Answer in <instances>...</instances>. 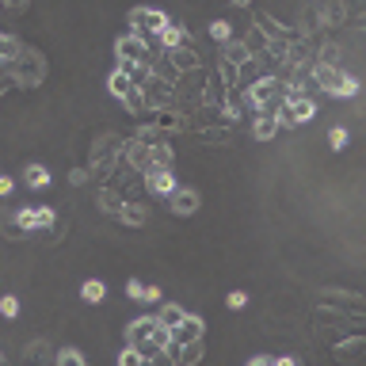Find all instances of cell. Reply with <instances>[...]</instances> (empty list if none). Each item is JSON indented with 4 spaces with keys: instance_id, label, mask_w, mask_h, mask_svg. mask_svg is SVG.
Listing matches in <instances>:
<instances>
[{
    "instance_id": "obj_3",
    "label": "cell",
    "mask_w": 366,
    "mask_h": 366,
    "mask_svg": "<svg viewBox=\"0 0 366 366\" xmlns=\"http://www.w3.org/2000/svg\"><path fill=\"white\" fill-rule=\"evenodd\" d=\"M168 23H172V19H168L160 8H134V12H130V35H137V38L149 42V35L157 38Z\"/></svg>"
},
{
    "instance_id": "obj_1",
    "label": "cell",
    "mask_w": 366,
    "mask_h": 366,
    "mask_svg": "<svg viewBox=\"0 0 366 366\" xmlns=\"http://www.w3.org/2000/svg\"><path fill=\"white\" fill-rule=\"evenodd\" d=\"M126 336H130V347L141 358H157L160 351H168V343H172L168 328H160L157 317H137L134 324L126 328Z\"/></svg>"
},
{
    "instance_id": "obj_7",
    "label": "cell",
    "mask_w": 366,
    "mask_h": 366,
    "mask_svg": "<svg viewBox=\"0 0 366 366\" xmlns=\"http://www.w3.org/2000/svg\"><path fill=\"white\" fill-rule=\"evenodd\" d=\"M313 80H317L320 88L332 96V88L340 84V65H336V61H317V69H313Z\"/></svg>"
},
{
    "instance_id": "obj_32",
    "label": "cell",
    "mask_w": 366,
    "mask_h": 366,
    "mask_svg": "<svg viewBox=\"0 0 366 366\" xmlns=\"http://www.w3.org/2000/svg\"><path fill=\"white\" fill-rule=\"evenodd\" d=\"M4 4H8V8H23V0H4Z\"/></svg>"
},
{
    "instance_id": "obj_18",
    "label": "cell",
    "mask_w": 366,
    "mask_h": 366,
    "mask_svg": "<svg viewBox=\"0 0 366 366\" xmlns=\"http://www.w3.org/2000/svg\"><path fill=\"white\" fill-rule=\"evenodd\" d=\"M119 218L126 221V225H145V210L137 202H122L119 206Z\"/></svg>"
},
{
    "instance_id": "obj_4",
    "label": "cell",
    "mask_w": 366,
    "mask_h": 366,
    "mask_svg": "<svg viewBox=\"0 0 366 366\" xmlns=\"http://www.w3.org/2000/svg\"><path fill=\"white\" fill-rule=\"evenodd\" d=\"M53 218H58V210H53V206H23V210L12 214L15 229H23V233H31V229H50Z\"/></svg>"
},
{
    "instance_id": "obj_23",
    "label": "cell",
    "mask_w": 366,
    "mask_h": 366,
    "mask_svg": "<svg viewBox=\"0 0 366 366\" xmlns=\"http://www.w3.org/2000/svg\"><path fill=\"white\" fill-rule=\"evenodd\" d=\"M119 366H145V358L137 355L134 347H122V351H119Z\"/></svg>"
},
{
    "instance_id": "obj_26",
    "label": "cell",
    "mask_w": 366,
    "mask_h": 366,
    "mask_svg": "<svg viewBox=\"0 0 366 366\" xmlns=\"http://www.w3.org/2000/svg\"><path fill=\"white\" fill-rule=\"evenodd\" d=\"M225 305H229V309H236V313H241L244 305H248V294H244V290H233V294L225 297Z\"/></svg>"
},
{
    "instance_id": "obj_5",
    "label": "cell",
    "mask_w": 366,
    "mask_h": 366,
    "mask_svg": "<svg viewBox=\"0 0 366 366\" xmlns=\"http://www.w3.org/2000/svg\"><path fill=\"white\" fill-rule=\"evenodd\" d=\"M145 187L152 191L157 198H168L180 183H175V175H172V168H160V164H149L145 168Z\"/></svg>"
},
{
    "instance_id": "obj_19",
    "label": "cell",
    "mask_w": 366,
    "mask_h": 366,
    "mask_svg": "<svg viewBox=\"0 0 366 366\" xmlns=\"http://www.w3.org/2000/svg\"><path fill=\"white\" fill-rule=\"evenodd\" d=\"M210 38L214 42H233V27H229V19H214L210 23Z\"/></svg>"
},
{
    "instance_id": "obj_16",
    "label": "cell",
    "mask_w": 366,
    "mask_h": 366,
    "mask_svg": "<svg viewBox=\"0 0 366 366\" xmlns=\"http://www.w3.org/2000/svg\"><path fill=\"white\" fill-rule=\"evenodd\" d=\"M19 53H23V46L15 42L12 35H0V65H12V61L19 58Z\"/></svg>"
},
{
    "instance_id": "obj_10",
    "label": "cell",
    "mask_w": 366,
    "mask_h": 366,
    "mask_svg": "<svg viewBox=\"0 0 366 366\" xmlns=\"http://www.w3.org/2000/svg\"><path fill=\"white\" fill-rule=\"evenodd\" d=\"M126 160H130L134 168H141V172H145V168L152 164V145H145V141H137V137H134V141L126 145Z\"/></svg>"
},
{
    "instance_id": "obj_21",
    "label": "cell",
    "mask_w": 366,
    "mask_h": 366,
    "mask_svg": "<svg viewBox=\"0 0 366 366\" xmlns=\"http://www.w3.org/2000/svg\"><path fill=\"white\" fill-rule=\"evenodd\" d=\"M53 363H58V366H84V355H80L76 347H61Z\"/></svg>"
},
{
    "instance_id": "obj_33",
    "label": "cell",
    "mask_w": 366,
    "mask_h": 366,
    "mask_svg": "<svg viewBox=\"0 0 366 366\" xmlns=\"http://www.w3.org/2000/svg\"><path fill=\"white\" fill-rule=\"evenodd\" d=\"M233 4H236V8H248V4H252V0H233Z\"/></svg>"
},
{
    "instance_id": "obj_14",
    "label": "cell",
    "mask_w": 366,
    "mask_h": 366,
    "mask_svg": "<svg viewBox=\"0 0 366 366\" xmlns=\"http://www.w3.org/2000/svg\"><path fill=\"white\" fill-rule=\"evenodd\" d=\"M358 88H363V84H358V76L340 73V84L332 88V99H355V96H358Z\"/></svg>"
},
{
    "instance_id": "obj_31",
    "label": "cell",
    "mask_w": 366,
    "mask_h": 366,
    "mask_svg": "<svg viewBox=\"0 0 366 366\" xmlns=\"http://www.w3.org/2000/svg\"><path fill=\"white\" fill-rule=\"evenodd\" d=\"M274 366H302L294 355H282V358H274Z\"/></svg>"
},
{
    "instance_id": "obj_2",
    "label": "cell",
    "mask_w": 366,
    "mask_h": 366,
    "mask_svg": "<svg viewBox=\"0 0 366 366\" xmlns=\"http://www.w3.org/2000/svg\"><path fill=\"white\" fill-rule=\"evenodd\" d=\"M248 107L256 114H279V107H282V84L274 80V76H259V80L248 88Z\"/></svg>"
},
{
    "instance_id": "obj_22",
    "label": "cell",
    "mask_w": 366,
    "mask_h": 366,
    "mask_svg": "<svg viewBox=\"0 0 366 366\" xmlns=\"http://www.w3.org/2000/svg\"><path fill=\"white\" fill-rule=\"evenodd\" d=\"M0 317H8V320L19 317V297H15V294H4V297H0Z\"/></svg>"
},
{
    "instance_id": "obj_28",
    "label": "cell",
    "mask_w": 366,
    "mask_h": 366,
    "mask_svg": "<svg viewBox=\"0 0 366 366\" xmlns=\"http://www.w3.org/2000/svg\"><path fill=\"white\" fill-rule=\"evenodd\" d=\"M12 191H15V180H12V175H0V198L12 195Z\"/></svg>"
},
{
    "instance_id": "obj_8",
    "label": "cell",
    "mask_w": 366,
    "mask_h": 366,
    "mask_svg": "<svg viewBox=\"0 0 366 366\" xmlns=\"http://www.w3.org/2000/svg\"><path fill=\"white\" fill-rule=\"evenodd\" d=\"M134 88H137V84L130 80V73H126V69H114V73L107 76V92H111L114 99H126Z\"/></svg>"
},
{
    "instance_id": "obj_17",
    "label": "cell",
    "mask_w": 366,
    "mask_h": 366,
    "mask_svg": "<svg viewBox=\"0 0 366 366\" xmlns=\"http://www.w3.org/2000/svg\"><path fill=\"white\" fill-rule=\"evenodd\" d=\"M80 297H84V302H92V305H96V302H103V297H107V286H103L99 279H88V282L80 286Z\"/></svg>"
},
{
    "instance_id": "obj_15",
    "label": "cell",
    "mask_w": 366,
    "mask_h": 366,
    "mask_svg": "<svg viewBox=\"0 0 366 366\" xmlns=\"http://www.w3.org/2000/svg\"><path fill=\"white\" fill-rule=\"evenodd\" d=\"M187 317V309H183V305H164V309L157 313V320H160V328H168V332H172L175 324H180V320Z\"/></svg>"
},
{
    "instance_id": "obj_29",
    "label": "cell",
    "mask_w": 366,
    "mask_h": 366,
    "mask_svg": "<svg viewBox=\"0 0 366 366\" xmlns=\"http://www.w3.org/2000/svg\"><path fill=\"white\" fill-rule=\"evenodd\" d=\"M141 302H160V286H145V294H141Z\"/></svg>"
},
{
    "instance_id": "obj_11",
    "label": "cell",
    "mask_w": 366,
    "mask_h": 366,
    "mask_svg": "<svg viewBox=\"0 0 366 366\" xmlns=\"http://www.w3.org/2000/svg\"><path fill=\"white\" fill-rule=\"evenodd\" d=\"M157 38H160V46H164V50H180V46H187V31H183L180 23H168Z\"/></svg>"
},
{
    "instance_id": "obj_9",
    "label": "cell",
    "mask_w": 366,
    "mask_h": 366,
    "mask_svg": "<svg viewBox=\"0 0 366 366\" xmlns=\"http://www.w3.org/2000/svg\"><path fill=\"white\" fill-rule=\"evenodd\" d=\"M274 134H279V114H256V122H252V137H256V141H271Z\"/></svg>"
},
{
    "instance_id": "obj_12",
    "label": "cell",
    "mask_w": 366,
    "mask_h": 366,
    "mask_svg": "<svg viewBox=\"0 0 366 366\" xmlns=\"http://www.w3.org/2000/svg\"><path fill=\"white\" fill-rule=\"evenodd\" d=\"M248 61H252V53L244 42H225V65L229 69H244Z\"/></svg>"
},
{
    "instance_id": "obj_30",
    "label": "cell",
    "mask_w": 366,
    "mask_h": 366,
    "mask_svg": "<svg viewBox=\"0 0 366 366\" xmlns=\"http://www.w3.org/2000/svg\"><path fill=\"white\" fill-rule=\"evenodd\" d=\"M244 366H271V355H256V358H248Z\"/></svg>"
},
{
    "instance_id": "obj_27",
    "label": "cell",
    "mask_w": 366,
    "mask_h": 366,
    "mask_svg": "<svg viewBox=\"0 0 366 366\" xmlns=\"http://www.w3.org/2000/svg\"><path fill=\"white\" fill-rule=\"evenodd\" d=\"M126 294H130V297H134V302H141V294H145V282L130 279V282H126Z\"/></svg>"
},
{
    "instance_id": "obj_34",
    "label": "cell",
    "mask_w": 366,
    "mask_h": 366,
    "mask_svg": "<svg viewBox=\"0 0 366 366\" xmlns=\"http://www.w3.org/2000/svg\"><path fill=\"white\" fill-rule=\"evenodd\" d=\"M0 366H4V355H0Z\"/></svg>"
},
{
    "instance_id": "obj_13",
    "label": "cell",
    "mask_w": 366,
    "mask_h": 366,
    "mask_svg": "<svg viewBox=\"0 0 366 366\" xmlns=\"http://www.w3.org/2000/svg\"><path fill=\"white\" fill-rule=\"evenodd\" d=\"M23 180H27V187L42 191V187H50V168L46 164H27L23 168Z\"/></svg>"
},
{
    "instance_id": "obj_25",
    "label": "cell",
    "mask_w": 366,
    "mask_h": 366,
    "mask_svg": "<svg viewBox=\"0 0 366 366\" xmlns=\"http://www.w3.org/2000/svg\"><path fill=\"white\" fill-rule=\"evenodd\" d=\"M328 145H332V149H343V145H347V130L332 126V130H328Z\"/></svg>"
},
{
    "instance_id": "obj_6",
    "label": "cell",
    "mask_w": 366,
    "mask_h": 366,
    "mask_svg": "<svg viewBox=\"0 0 366 366\" xmlns=\"http://www.w3.org/2000/svg\"><path fill=\"white\" fill-rule=\"evenodd\" d=\"M198 191L195 187H175L172 195H168V206H172V214H180V218H191V214L198 210Z\"/></svg>"
},
{
    "instance_id": "obj_20",
    "label": "cell",
    "mask_w": 366,
    "mask_h": 366,
    "mask_svg": "<svg viewBox=\"0 0 366 366\" xmlns=\"http://www.w3.org/2000/svg\"><path fill=\"white\" fill-rule=\"evenodd\" d=\"M202 358V340H191L187 351H180V366H195Z\"/></svg>"
},
{
    "instance_id": "obj_24",
    "label": "cell",
    "mask_w": 366,
    "mask_h": 366,
    "mask_svg": "<svg viewBox=\"0 0 366 366\" xmlns=\"http://www.w3.org/2000/svg\"><path fill=\"white\" fill-rule=\"evenodd\" d=\"M172 61H175V65H180V69H195V61H198V58H195V53H191V50L183 53V46H180V50H172Z\"/></svg>"
}]
</instances>
